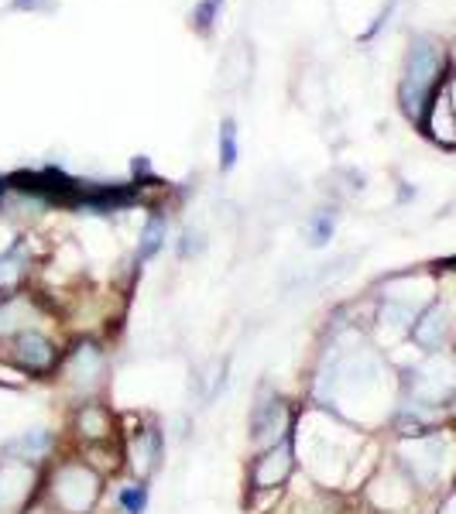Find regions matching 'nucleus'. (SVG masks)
Listing matches in <instances>:
<instances>
[{
	"label": "nucleus",
	"instance_id": "nucleus-1",
	"mask_svg": "<svg viewBox=\"0 0 456 514\" xmlns=\"http://www.w3.org/2000/svg\"><path fill=\"white\" fill-rule=\"evenodd\" d=\"M443 72H446V55L443 45L429 35L412 38V48H408L405 59V76H402V90H398V100H402V110L412 124L422 127L432 100L443 90Z\"/></svg>",
	"mask_w": 456,
	"mask_h": 514
},
{
	"label": "nucleus",
	"instance_id": "nucleus-2",
	"mask_svg": "<svg viewBox=\"0 0 456 514\" xmlns=\"http://www.w3.org/2000/svg\"><path fill=\"white\" fill-rule=\"evenodd\" d=\"M42 497L55 514H93L103 497V473L90 460H55L42 480Z\"/></svg>",
	"mask_w": 456,
	"mask_h": 514
},
{
	"label": "nucleus",
	"instance_id": "nucleus-3",
	"mask_svg": "<svg viewBox=\"0 0 456 514\" xmlns=\"http://www.w3.org/2000/svg\"><path fill=\"white\" fill-rule=\"evenodd\" d=\"M4 350L7 364L21 374H31V377H48V374H59L62 367V357L66 350L45 333V329L31 326V329H21L18 336H11L7 343H0Z\"/></svg>",
	"mask_w": 456,
	"mask_h": 514
},
{
	"label": "nucleus",
	"instance_id": "nucleus-4",
	"mask_svg": "<svg viewBox=\"0 0 456 514\" xmlns=\"http://www.w3.org/2000/svg\"><path fill=\"white\" fill-rule=\"evenodd\" d=\"M295 422H299V412L271 388H261L251 405V415H247V432H251L247 439L261 453V449H271L292 436Z\"/></svg>",
	"mask_w": 456,
	"mask_h": 514
},
{
	"label": "nucleus",
	"instance_id": "nucleus-5",
	"mask_svg": "<svg viewBox=\"0 0 456 514\" xmlns=\"http://www.w3.org/2000/svg\"><path fill=\"white\" fill-rule=\"evenodd\" d=\"M59 377L69 391H76V395L90 401L100 391L103 377H107V350L96 340L72 343V350H66V357H62Z\"/></svg>",
	"mask_w": 456,
	"mask_h": 514
},
{
	"label": "nucleus",
	"instance_id": "nucleus-6",
	"mask_svg": "<svg viewBox=\"0 0 456 514\" xmlns=\"http://www.w3.org/2000/svg\"><path fill=\"white\" fill-rule=\"evenodd\" d=\"M45 473L38 463H24L0 453V514H21L42 497Z\"/></svg>",
	"mask_w": 456,
	"mask_h": 514
},
{
	"label": "nucleus",
	"instance_id": "nucleus-7",
	"mask_svg": "<svg viewBox=\"0 0 456 514\" xmlns=\"http://www.w3.org/2000/svg\"><path fill=\"white\" fill-rule=\"evenodd\" d=\"M295 467H299V460H295V432H292V436L282 439L278 446L261 449V453L254 456L251 470H247V487H251L254 494L278 491V487H285L288 480H292Z\"/></svg>",
	"mask_w": 456,
	"mask_h": 514
},
{
	"label": "nucleus",
	"instance_id": "nucleus-8",
	"mask_svg": "<svg viewBox=\"0 0 456 514\" xmlns=\"http://www.w3.org/2000/svg\"><path fill=\"white\" fill-rule=\"evenodd\" d=\"M165 460V432L162 425L148 422L141 429L127 432L124 439V467L134 473V480H148L155 477L158 467Z\"/></svg>",
	"mask_w": 456,
	"mask_h": 514
},
{
	"label": "nucleus",
	"instance_id": "nucleus-9",
	"mask_svg": "<svg viewBox=\"0 0 456 514\" xmlns=\"http://www.w3.org/2000/svg\"><path fill=\"white\" fill-rule=\"evenodd\" d=\"M72 432L76 439L83 443L86 449H96V446H110L117 443V422H114V412H110L103 401H79L76 412H72Z\"/></svg>",
	"mask_w": 456,
	"mask_h": 514
},
{
	"label": "nucleus",
	"instance_id": "nucleus-10",
	"mask_svg": "<svg viewBox=\"0 0 456 514\" xmlns=\"http://www.w3.org/2000/svg\"><path fill=\"white\" fill-rule=\"evenodd\" d=\"M450 333H453V323H450V309H446L443 302H429L426 309L419 312V319H415L412 326V343L419 350L426 353H439L450 343Z\"/></svg>",
	"mask_w": 456,
	"mask_h": 514
},
{
	"label": "nucleus",
	"instance_id": "nucleus-11",
	"mask_svg": "<svg viewBox=\"0 0 456 514\" xmlns=\"http://www.w3.org/2000/svg\"><path fill=\"white\" fill-rule=\"evenodd\" d=\"M55 453V432L48 429H28V432H18L14 439L4 443V456H14V460H24V463H48V456Z\"/></svg>",
	"mask_w": 456,
	"mask_h": 514
},
{
	"label": "nucleus",
	"instance_id": "nucleus-12",
	"mask_svg": "<svg viewBox=\"0 0 456 514\" xmlns=\"http://www.w3.org/2000/svg\"><path fill=\"white\" fill-rule=\"evenodd\" d=\"M38 319V309L31 302V295H0V343H7L11 336H18L21 329H31Z\"/></svg>",
	"mask_w": 456,
	"mask_h": 514
},
{
	"label": "nucleus",
	"instance_id": "nucleus-13",
	"mask_svg": "<svg viewBox=\"0 0 456 514\" xmlns=\"http://www.w3.org/2000/svg\"><path fill=\"white\" fill-rule=\"evenodd\" d=\"M28 278V247L24 240H14L0 251V295H18Z\"/></svg>",
	"mask_w": 456,
	"mask_h": 514
},
{
	"label": "nucleus",
	"instance_id": "nucleus-14",
	"mask_svg": "<svg viewBox=\"0 0 456 514\" xmlns=\"http://www.w3.org/2000/svg\"><path fill=\"white\" fill-rule=\"evenodd\" d=\"M247 72H251V48L247 42H237L230 45V52L223 55V66H220V76H223V86H237L247 79Z\"/></svg>",
	"mask_w": 456,
	"mask_h": 514
},
{
	"label": "nucleus",
	"instance_id": "nucleus-15",
	"mask_svg": "<svg viewBox=\"0 0 456 514\" xmlns=\"http://www.w3.org/2000/svg\"><path fill=\"white\" fill-rule=\"evenodd\" d=\"M165 227H168L165 213H151L148 216V223H144V230H141V240H138V264L151 261L155 254H162V247H165Z\"/></svg>",
	"mask_w": 456,
	"mask_h": 514
},
{
	"label": "nucleus",
	"instance_id": "nucleus-16",
	"mask_svg": "<svg viewBox=\"0 0 456 514\" xmlns=\"http://www.w3.org/2000/svg\"><path fill=\"white\" fill-rule=\"evenodd\" d=\"M148 501H151V494H148V484H144V480H131V484L117 487V508L124 514H144L148 511Z\"/></svg>",
	"mask_w": 456,
	"mask_h": 514
},
{
	"label": "nucleus",
	"instance_id": "nucleus-17",
	"mask_svg": "<svg viewBox=\"0 0 456 514\" xmlns=\"http://www.w3.org/2000/svg\"><path fill=\"white\" fill-rule=\"evenodd\" d=\"M336 234V210L330 206V210H316L309 216V244L312 247H323L330 244Z\"/></svg>",
	"mask_w": 456,
	"mask_h": 514
},
{
	"label": "nucleus",
	"instance_id": "nucleus-18",
	"mask_svg": "<svg viewBox=\"0 0 456 514\" xmlns=\"http://www.w3.org/2000/svg\"><path fill=\"white\" fill-rule=\"evenodd\" d=\"M237 124L234 120H223L220 124V168L223 172H230V168L237 165Z\"/></svg>",
	"mask_w": 456,
	"mask_h": 514
},
{
	"label": "nucleus",
	"instance_id": "nucleus-19",
	"mask_svg": "<svg viewBox=\"0 0 456 514\" xmlns=\"http://www.w3.org/2000/svg\"><path fill=\"white\" fill-rule=\"evenodd\" d=\"M216 11H220V7H213L210 0H203V4L196 7V14H192V21H196V28L203 31H210V24H213V18H216Z\"/></svg>",
	"mask_w": 456,
	"mask_h": 514
},
{
	"label": "nucleus",
	"instance_id": "nucleus-20",
	"mask_svg": "<svg viewBox=\"0 0 456 514\" xmlns=\"http://www.w3.org/2000/svg\"><path fill=\"white\" fill-rule=\"evenodd\" d=\"M203 247H206V240L199 237L196 230H192V234H186V237H182V247H179V254H182V257H196L199 251H203Z\"/></svg>",
	"mask_w": 456,
	"mask_h": 514
},
{
	"label": "nucleus",
	"instance_id": "nucleus-21",
	"mask_svg": "<svg viewBox=\"0 0 456 514\" xmlns=\"http://www.w3.org/2000/svg\"><path fill=\"white\" fill-rule=\"evenodd\" d=\"M21 514H55V511H52V508H48V504H45V497H38V501H31L28 508H24Z\"/></svg>",
	"mask_w": 456,
	"mask_h": 514
},
{
	"label": "nucleus",
	"instance_id": "nucleus-22",
	"mask_svg": "<svg viewBox=\"0 0 456 514\" xmlns=\"http://www.w3.org/2000/svg\"><path fill=\"white\" fill-rule=\"evenodd\" d=\"M14 7L18 11H31V7H38V0H14Z\"/></svg>",
	"mask_w": 456,
	"mask_h": 514
},
{
	"label": "nucleus",
	"instance_id": "nucleus-23",
	"mask_svg": "<svg viewBox=\"0 0 456 514\" xmlns=\"http://www.w3.org/2000/svg\"><path fill=\"white\" fill-rule=\"evenodd\" d=\"M446 412H450V415H453V419H456V388H453V395H450V401H446Z\"/></svg>",
	"mask_w": 456,
	"mask_h": 514
},
{
	"label": "nucleus",
	"instance_id": "nucleus-24",
	"mask_svg": "<svg viewBox=\"0 0 456 514\" xmlns=\"http://www.w3.org/2000/svg\"><path fill=\"white\" fill-rule=\"evenodd\" d=\"M210 4H213V7H220V4H223V0H210Z\"/></svg>",
	"mask_w": 456,
	"mask_h": 514
}]
</instances>
